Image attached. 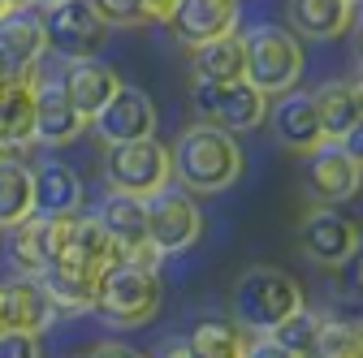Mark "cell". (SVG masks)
Masks as SVG:
<instances>
[{
  "instance_id": "23",
  "label": "cell",
  "mask_w": 363,
  "mask_h": 358,
  "mask_svg": "<svg viewBox=\"0 0 363 358\" xmlns=\"http://www.w3.org/2000/svg\"><path fill=\"white\" fill-rule=\"evenodd\" d=\"M35 143V74L13 78L0 91V151H26Z\"/></svg>"
},
{
  "instance_id": "25",
  "label": "cell",
  "mask_w": 363,
  "mask_h": 358,
  "mask_svg": "<svg viewBox=\"0 0 363 358\" xmlns=\"http://www.w3.org/2000/svg\"><path fill=\"white\" fill-rule=\"evenodd\" d=\"M35 212V168L18 151H0V229L18 225Z\"/></svg>"
},
{
  "instance_id": "36",
  "label": "cell",
  "mask_w": 363,
  "mask_h": 358,
  "mask_svg": "<svg viewBox=\"0 0 363 358\" xmlns=\"http://www.w3.org/2000/svg\"><path fill=\"white\" fill-rule=\"evenodd\" d=\"M13 78H22V74H13V69L5 65V57H0V91H5V86H9Z\"/></svg>"
},
{
  "instance_id": "14",
  "label": "cell",
  "mask_w": 363,
  "mask_h": 358,
  "mask_svg": "<svg viewBox=\"0 0 363 358\" xmlns=\"http://www.w3.org/2000/svg\"><path fill=\"white\" fill-rule=\"evenodd\" d=\"M86 117L65 96L61 78H35V143L43 147H69L82 139Z\"/></svg>"
},
{
  "instance_id": "31",
  "label": "cell",
  "mask_w": 363,
  "mask_h": 358,
  "mask_svg": "<svg viewBox=\"0 0 363 358\" xmlns=\"http://www.w3.org/2000/svg\"><path fill=\"white\" fill-rule=\"evenodd\" d=\"M100 9V18L108 26H147V9L143 0H91Z\"/></svg>"
},
{
  "instance_id": "3",
  "label": "cell",
  "mask_w": 363,
  "mask_h": 358,
  "mask_svg": "<svg viewBox=\"0 0 363 358\" xmlns=\"http://www.w3.org/2000/svg\"><path fill=\"white\" fill-rule=\"evenodd\" d=\"M242 78L255 86V91H264L268 100L290 91V86H298L303 78V43L290 26H277V22H255L247 26L242 35Z\"/></svg>"
},
{
  "instance_id": "29",
  "label": "cell",
  "mask_w": 363,
  "mask_h": 358,
  "mask_svg": "<svg viewBox=\"0 0 363 358\" xmlns=\"http://www.w3.org/2000/svg\"><path fill=\"white\" fill-rule=\"evenodd\" d=\"M315 328H320V311L298 306L294 316L281 320L268 337H272V345H277L281 358H311V350H315Z\"/></svg>"
},
{
  "instance_id": "10",
  "label": "cell",
  "mask_w": 363,
  "mask_h": 358,
  "mask_svg": "<svg viewBox=\"0 0 363 358\" xmlns=\"http://www.w3.org/2000/svg\"><path fill=\"white\" fill-rule=\"evenodd\" d=\"M359 151L346 143H320L307 151V195L315 203H350L359 195Z\"/></svg>"
},
{
  "instance_id": "1",
  "label": "cell",
  "mask_w": 363,
  "mask_h": 358,
  "mask_svg": "<svg viewBox=\"0 0 363 358\" xmlns=\"http://www.w3.org/2000/svg\"><path fill=\"white\" fill-rule=\"evenodd\" d=\"M169 164H173V182L191 195H220L230 190L247 160H242V147H238V134L220 129V125H208V121H195L177 134V143L169 147Z\"/></svg>"
},
{
  "instance_id": "16",
  "label": "cell",
  "mask_w": 363,
  "mask_h": 358,
  "mask_svg": "<svg viewBox=\"0 0 363 358\" xmlns=\"http://www.w3.org/2000/svg\"><path fill=\"white\" fill-rule=\"evenodd\" d=\"M264 121H272L277 139H281L290 151H303V156H307L311 147H320V143H325L320 117H315V100H311V91H303V86H290V91L272 96Z\"/></svg>"
},
{
  "instance_id": "38",
  "label": "cell",
  "mask_w": 363,
  "mask_h": 358,
  "mask_svg": "<svg viewBox=\"0 0 363 358\" xmlns=\"http://www.w3.org/2000/svg\"><path fill=\"white\" fill-rule=\"evenodd\" d=\"M9 5H30V0H9Z\"/></svg>"
},
{
  "instance_id": "24",
  "label": "cell",
  "mask_w": 363,
  "mask_h": 358,
  "mask_svg": "<svg viewBox=\"0 0 363 358\" xmlns=\"http://www.w3.org/2000/svg\"><path fill=\"white\" fill-rule=\"evenodd\" d=\"M91 216L100 220V229H104L121 250H139V246H147V216H143V199H139V195L108 190Z\"/></svg>"
},
{
  "instance_id": "32",
  "label": "cell",
  "mask_w": 363,
  "mask_h": 358,
  "mask_svg": "<svg viewBox=\"0 0 363 358\" xmlns=\"http://www.w3.org/2000/svg\"><path fill=\"white\" fill-rule=\"evenodd\" d=\"M39 354H43V333L0 328V358H39Z\"/></svg>"
},
{
  "instance_id": "28",
  "label": "cell",
  "mask_w": 363,
  "mask_h": 358,
  "mask_svg": "<svg viewBox=\"0 0 363 358\" xmlns=\"http://www.w3.org/2000/svg\"><path fill=\"white\" fill-rule=\"evenodd\" d=\"M247 328L238 320H203L195 324V333L186 337L195 358H242L247 354Z\"/></svg>"
},
{
  "instance_id": "2",
  "label": "cell",
  "mask_w": 363,
  "mask_h": 358,
  "mask_svg": "<svg viewBox=\"0 0 363 358\" xmlns=\"http://www.w3.org/2000/svg\"><path fill=\"white\" fill-rule=\"evenodd\" d=\"M160 259L152 246H139V250H121L104 272H100V285H96V311L117 324V328H139L147 324L156 311H160Z\"/></svg>"
},
{
  "instance_id": "22",
  "label": "cell",
  "mask_w": 363,
  "mask_h": 358,
  "mask_svg": "<svg viewBox=\"0 0 363 358\" xmlns=\"http://www.w3.org/2000/svg\"><path fill=\"white\" fill-rule=\"evenodd\" d=\"M298 39H342L354 26V0H286Z\"/></svg>"
},
{
  "instance_id": "5",
  "label": "cell",
  "mask_w": 363,
  "mask_h": 358,
  "mask_svg": "<svg viewBox=\"0 0 363 358\" xmlns=\"http://www.w3.org/2000/svg\"><path fill=\"white\" fill-rule=\"evenodd\" d=\"M143 216H147V246L156 255H182L203 233V212L195 195L182 190L177 182H164L160 190H152L143 199Z\"/></svg>"
},
{
  "instance_id": "37",
  "label": "cell",
  "mask_w": 363,
  "mask_h": 358,
  "mask_svg": "<svg viewBox=\"0 0 363 358\" xmlns=\"http://www.w3.org/2000/svg\"><path fill=\"white\" fill-rule=\"evenodd\" d=\"M30 5H35V9L43 13V9H52V5H61V0H30Z\"/></svg>"
},
{
  "instance_id": "8",
  "label": "cell",
  "mask_w": 363,
  "mask_h": 358,
  "mask_svg": "<svg viewBox=\"0 0 363 358\" xmlns=\"http://www.w3.org/2000/svg\"><path fill=\"white\" fill-rule=\"evenodd\" d=\"M43 30H48V52L61 61H82V57H100L108 22L91 0H61V5L43 9Z\"/></svg>"
},
{
  "instance_id": "19",
  "label": "cell",
  "mask_w": 363,
  "mask_h": 358,
  "mask_svg": "<svg viewBox=\"0 0 363 358\" xmlns=\"http://www.w3.org/2000/svg\"><path fill=\"white\" fill-rule=\"evenodd\" d=\"M35 281L43 285V294L52 298L57 316H86V311H96V285H100V277L86 272V267H78V263H69V259L48 263L43 272H35Z\"/></svg>"
},
{
  "instance_id": "17",
  "label": "cell",
  "mask_w": 363,
  "mask_h": 358,
  "mask_svg": "<svg viewBox=\"0 0 363 358\" xmlns=\"http://www.w3.org/2000/svg\"><path fill=\"white\" fill-rule=\"evenodd\" d=\"M311 100H315V117H320L325 143H346V139H354V134H359L363 96H359V82L354 78H333L325 86H315Z\"/></svg>"
},
{
  "instance_id": "12",
  "label": "cell",
  "mask_w": 363,
  "mask_h": 358,
  "mask_svg": "<svg viewBox=\"0 0 363 358\" xmlns=\"http://www.w3.org/2000/svg\"><path fill=\"white\" fill-rule=\"evenodd\" d=\"M303 250L315 259V263H325V267H342L359 255V225L346 216V212H333V203H320L307 220H303Z\"/></svg>"
},
{
  "instance_id": "15",
  "label": "cell",
  "mask_w": 363,
  "mask_h": 358,
  "mask_svg": "<svg viewBox=\"0 0 363 358\" xmlns=\"http://www.w3.org/2000/svg\"><path fill=\"white\" fill-rule=\"evenodd\" d=\"M164 26L173 30V39L182 48L234 35L238 30V0H177Z\"/></svg>"
},
{
  "instance_id": "26",
  "label": "cell",
  "mask_w": 363,
  "mask_h": 358,
  "mask_svg": "<svg viewBox=\"0 0 363 358\" xmlns=\"http://www.w3.org/2000/svg\"><path fill=\"white\" fill-rule=\"evenodd\" d=\"M117 255H121V246L100 229V220H96V216H74L69 246H65L61 259H69V263H78V267H86V272H96V277H100Z\"/></svg>"
},
{
  "instance_id": "7",
  "label": "cell",
  "mask_w": 363,
  "mask_h": 358,
  "mask_svg": "<svg viewBox=\"0 0 363 358\" xmlns=\"http://www.w3.org/2000/svg\"><path fill=\"white\" fill-rule=\"evenodd\" d=\"M104 182L108 190H125L147 199L152 190H160L164 182H173V164H169V147L152 139H134V143H108L104 151Z\"/></svg>"
},
{
  "instance_id": "9",
  "label": "cell",
  "mask_w": 363,
  "mask_h": 358,
  "mask_svg": "<svg viewBox=\"0 0 363 358\" xmlns=\"http://www.w3.org/2000/svg\"><path fill=\"white\" fill-rule=\"evenodd\" d=\"M69 229H74V216H39V212L9 225L5 229L9 233V259L18 263V272L35 277L48 263H57L69 246Z\"/></svg>"
},
{
  "instance_id": "6",
  "label": "cell",
  "mask_w": 363,
  "mask_h": 358,
  "mask_svg": "<svg viewBox=\"0 0 363 358\" xmlns=\"http://www.w3.org/2000/svg\"><path fill=\"white\" fill-rule=\"evenodd\" d=\"M191 108L208 125H220V129H230V134H247V129H259L264 125L268 96L255 91L247 78H230V82L191 78Z\"/></svg>"
},
{
  "instance_id": "20",
  "label": "cell",
  "mask_w": 363,
  "mask_h": 358,
  "mask_svg": "<svg viewBox=\"0 0 363 358\" xmlns=\"http://www.w3.org/2000/svg\"><path fill=\"white\" fill-rule=\"evenodd\" d=\"M82 177L65 160H39L35 164V212L39 216H78L82 212Z\"/></svg>"
},
{
  "instance_id": "18",
  "label": "cell",
  "mask_w": 363,
  "mask_h": 358,
  "mask_svg": "<svg viewBox=\"0 0 363 358\" xmlns=\"http://www.w3.org/2000/svg\"><path fill=\"white\" fill-rule=\"evenodd\" d=\"M69 69L61 74V86H65V96L74 100V108L91 121L113 96H117V86H121V74L100 61V57H82V61H65Z\"/></svg>"
},
{
  "instance_id": "33",
  "label": "cell",
  "mask_w": 363,
  "mask_h": 358,
  "mask_svg": "<svg viewBox=\"0 0 363 358\" xmlns=\"http://www.w3.org/2000/svg\"><path fill=\"white\" fill-rule=\"evenodd\" d=\"M177 0H143V9H147V22H169Z\"/></svg>"
},
{
  "instance_id": "4",
  "label": "cell",
  "mask_w": 363,
  "mask_h": 358,
  "mask_svg": "<svg viewBox=\"0 0 363 358\" xmlns=\"http://www.w3.org/2000/svg\"><path fill=\"white\" fill-rule=\"evenodd\" d=\"M230 306H234V320L247 333H272L281 320H290L303 306V289H298V281L290 272L259 263V267H247L238 277Z\"/></svg>"
},
{
  "instance_id": "35",
  "label": "cell",
  "mask_w": 363,
  "mask_h": 358,
  "mask_svg": "<svg viewBox=\"0 0 363 358\" xmlns=\"http://www.w3.org/2000/svg\"><path fill=\"white\" fill-rule=\"evenodd\" d=\"M91 354H130V350H125L121 341H100V345L91 350Z\"/></svg>"
},
{
  "instance_id": "11",
  "label": "cell",
  "mask_w": 363,
  "mask_h": 358,
  "mask_svg": "<svg viewBox=\"0 0 363 358\" xmlns=\"http://www.w3.org/2000/svg\"><path fill=\"white\" fill-rule=\"evenodd\" d=\"M100 134V143H134V139H152L156 134V104L143 86H117V96L86 121Z\"/></svg>"
},
{
  "instance_id": "34",
  "label": "cell",
  "mask_w": 363,
  "mask_h": 358,
  "mask_svg": "<svg viewBox=\"0 0 363 358\" xmlns=\"http://www.w3.org/2000/svg\"><path fill=\"white\" fill-rule=\"evenodd\" d=\"M156 354H173V358H191V345H186V337H169V341H160L156 345Z\"/></svg>"
},
{
  "instance_id": "13",
  "label": "cell",
  "mask_w": 363,
  "mask_h": 358,
  "mask_svg": "<svg viewBox=\"0 0 363 358\" xmlns=\"http://www.w3.org/2000/svg\"><path fill=\"white\" fill-rule=\"evenodd\" d=\"M48 52V30H43V13L35 5H13L0 13V57L22 78H30Z\"/></svg>"
},
{
  "instance_id": "27",
  "label": "cell",
  "mask_w": 363,
  "mask_h": 358,
  "mask_svg": "<svg viewBox=\"0 0 363 358\" xmlns=\"http://www.w3.org/2000/svg\"><path fill=\"white\" fill-rule=\"evenodd\" d=\"M191 74L203 78V82L242 78V39H238V30L220 35V39H208V43H195L191 48Z\"/></svg>"
},
{
  "instance_id": "21",
  "label": "cell",
  "mask_w": 363,
  "mask_h": 358,
  "mask_svg": "<svg viewBox=\"0 0 363 358\" xmlns=\"http://www.w3.org/2000/svg\"><path fill=\"white\" fill-rule=\"evenodd\" d=\"M57 320V306L52 298L43 294V285L35 277L26 281H5L0 285V328H30L43 333Z\"/></svg>"
},
{
  "instance_id": "30",
  "label": "cell",
  "mask_w": 363,
  "mask_h": 358,
  "mask_svg": "<svg viewBox=\"0 0 363 358\" xmlns=\"http://www.w3.org/2000/svg\"><path fill=\"white\" fill-rule=\"evenodd\" d=\"M320 358H359L363 354V333L354 320H325L320 316V328H315V350Z\"/></svg>"
}]
</instances>
